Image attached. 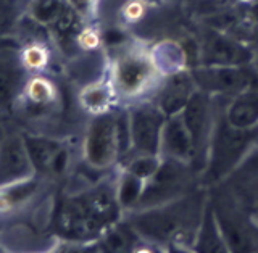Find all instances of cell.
<instances>
[{"mask_svg":"<svg viewBox=\"0 0 258 253\" xmlns=\"http://www.w3.org/2000/svg\"><path fill=\"white\" fill-rule=\"evenodd\" d=\"M116 203L118 200L103 189L68 197L56 215V232L67 239L92 237L116 218Z\"/></svg>","mask_w":258,"mask_h":253,"instance_id":"obj_1","label":"cell"},{"mask_svg":"<svg viewBox=\"0 0 258 253\" xmlns=\"http://www.w3.org/2000/svg\"><path fill=\"white\" fill-rule=\"evenodd\" d=\"M29 79V68L13 44L0 47V115L12 111Z\"/></svg>","mask_w":258,"mask_h":253,"instance_id":"obj_2","label":"cell"},{"mask_svg":"<svg viewBox=\"0 0 258 253\" xmlns=\"http://www.w3.org/2000/svg\"><path fill=\"white\" fill-rule=\"evenodd\" d=\"M37 176L28 153L24 136L5 134L0 142V189Z\"/></svg>","mask_w":258,"mask_h":253,"instance_id":"obj_3","label":"cell"},{"mask_svg":"<svg viewBox=\"0 0 258 253\" xmlns=\"http://www.w3.org/2000/svg\"><path fill=\"white\" fill-rule=\"evenodd\" d=\"M118 152L116 139V116L105 113L97 116L86 137V158L89 165L95 168L108 166L115 160Z\"/></svg>","mask_w":258,"mask_h":253,"instance_id":"obj_4","label":"cell"},{"mask_svg":"<svg viewBox=\"0 0 258 253\" xmlns=\"http://www.w3.org/2000/svg\"><path fill=\"white\" fill-rule=\"evenodd\" d=\"M36 174L60 176L67 171L70 152L60 141L44 134H23Z\"/></svg>","mask_w":258,"mask_h":253,"instance_id":"obj_5","label":"cell"},{"mask_svg":"<svg viewBox=\"0 0 258 253\" xmlns=\"http://www.w3.org/2000/svg\"><path fill=\"white\" fill-rule=\"evenodd\" d=\"M129 123L134 149L142 155H155L163 131V111L144 105L129 113Z\"/></svg>","mask_w":258,"mask_h":253,"instance_id":"obj_6","label":"cell"},{"mask_svg":"<svg viewBox=\"0 0 258 253\" xmlns=\"http://www.w3.org/2000/svg\"><path fill=\"white\" fill-rule=\"evenodd\" d=\"M56 99L58 94L52 81L44 76H34L26 81L16 105L23 103V108L20 110L29 116L40 118L53 110Z\"/></svg>","mask_w":258,"mask_h":253,"instance_id":"obj_7","label":"cell"},{"mask_svg":"<svg viewBox=\"0 0 258 253\" xmlns=\"http://www.w3.org/2000/svg\"><path fill=\"white\" fill-rule=\"evenodd\" d=\"M152 75L150 63L141 55H126L116 65V86L121 94L134 95L142 91Z\"/></svg>","mask_w":258,"mask_h":253,"instance_id":"obj_8","label":"cell"},{"mask_svg":"<svg viewBox=\"0 0 258 253\" xmlns=\"http://www.w3.org/2000/svg\"><path fill=\"white\" fill-rule=\"evenodd\" d=\"M182 121L187 128L194 150L199 149L205 141V133L208 128V99L205 94L194 92L187 100L182 113Z\"/></svg>","mask_w":258,"mask_h":253,"instance_id":"obj_9","label":"cell"},{"mask_svg":"<svg viewBox=\"0 0 258 253\" xmlns=\"http://www.w3.org/2000/svg\"><path fill=\"white\" fill-rule=\"evenodd\" d=\"M197 79L208 91L231 92L244 87L247 84L248 76L242 70L231 68V67H220V68H210L205 71H200L197 75Z\"/></svg>","mask_w":258,"mask_h":253,"instance_id":"obj_10","label":"cell"},{"mask_svg":"<svg viewBox=\"0 0 258 253\" xmlns=\"http://www.w3.org/2000/svg\"><path fill=\"white\" fill-rule=\"evenodd\" d=\"M192 95V81L187 75L179 73L168 81L165 91L161 92L160 110L165 115H176L184 110L185 103Z\"/></svg>","mask_w":258,"mask_h":253,"instance_id":"obj_11","label":"cell"},{"mask_svg":"<svg viewBox=\"0 0 258 253\" xmlns=\"http://www.w3.org/2000/svg\"><path fill=\"white\" fill-rule=\"evenodd\" d=\"M258 121V91L237 95L228 111V123L236 129H247Z\"/></svg>","mask_w":258,"mask_h":253,"instance_id":"obj_12","label":"cell"},{"mask_svg":"<svg viewBox=\"0 0 258 253\" xmlns=\"http://www.w3.org/2000/svg\"><path fill=\"white\" fill-rule=\"evenodd\" d=\"M161 137H163L165 150L176 158H187L194 152L192 139L182 118L168 121L163 126V131H161Z\"/></svg>","mask_w":258,"mask_h":253,"instance_id":"obj_13","label":"cell"},{"mask_svg":"<svg viewBox=\"0 0 258 253\" xmlns=\"http://www.w3.org/2000/svg\"><path fill=\"white\" fill-rule=\"evenodd\" d=\"M232 128V126H231ZM242 129L232 128L231 131L223 129V133L218 136V144L215 149V173L223 174V171L229 161L236 160L239 152L242 150V147L245 144V136H242L244 133H240Z\"/></svg>","mask_w":258,"mask_h":253,"instance_id":"obj_14","label":"cell"},{"mask_svg":"<svg viewBox=\"0 0 258 253\" xmlns=\"http://www.w3.org/2000/svg\"><path fill=\"white\" fill-rule=\"evenodd\" d=\"M248 60V52L242 48L239 44L228 40L224 37L215 39L208 47L207 61L218 67H231V65H240Z\"/></svg>","mask_w":258,"mask_h":253,"instance_id":"obj_15","label":"cell"},{"mask_svg":"<svg viewBox=\"0 0 258 253\" xmlns=\"http://www.w3.org/2000/svg\"><path fill=\"white\" fill-rule=\"evenodd\" d=\"M68 0H29V13L32 20L42 26L52 28L68 12Z\"/></svg>","mask_w":258,"mask_h":253,"instance_id":"obj_16","label":"cell"},{"mask_svg":"<svg viewBox=\"0 0 258 253\" xmlns=\"http://www.w3.org/2000/svg\"><path fill=\"white\" fill-rule=\"evenodd\" d=\"M142 195V179L131 174L127 171V174L121 179L119 189L116 194V200L121 207H133L136 202H139Z\"/></svg>","mask_w":258,"mask_h":253,"instance_id":"obj_17","label":"cell"},{"mask_svg":"<svg viewBox=\"0 0 258 253\" xmlns=\"http://www.w3.org/2000/svg\"><path fill=\"white\" fill-rule=\"evenodd\" d=\"M21 0H0V37H5L20 20Z\"/></svg>","mask_w":258,"mask_h":253,"instance_id":"obj_18","label":"cell"},{"mask_svg":"<svg viewBox=\"0 0 258 253\" xmlns=\"http://www.w3.org/2000/svg\"><path fill=\"white\" fill-rule=\"evenodd\" d=\"M83 107L91 111H102L108 103V92L102 86H89L81 95Z\"/></svg>","mask_w":258,"mask_h":253,"instance_id":"obj_19","label":"cell"},{"mask_svg":"<svg viewBox=\"0 0 258 253\" xmlns=\"http://www.w3.org/2000/svg\"><path fill=\"white\" fill-rule=\"evenodd\" d=\"M157 169H158V161L153 158V155H142L141 158H136L129 165V173L141 179L152 177Z\"/></svg>","mask_w":258,"mask_h":253,"instance_id":"obj_20","label":"cell"},{"mask_svg":"<svg viewBox=\"0 0 258 253\" xmlns=\"http://www.w3.org/2000/svg\"><path fill=\"white\" fill-rule=\"evenodd\" d=\"M105 245L108 250H123L126 247V237L119 231H110L105 237Z\"/></svg>","mask_w":258,"mask_h":253,"instance_id":"obj_21","label":"cell"},{"mask_svg":"<svg viewBox=\"0 0 258 253\" xmlns=\"http://www.w3.org/2000/svg\"><path fill=\"white\" fill-rule=\"evenodd\" d=\"M4 136H5V131H4V128H0V142H2Z\"/></svg>","mask_w":258,"mask_h":253,"instance_id":"obj_22","label":"cell"},{"mask_svg":"<svg viewBox=\"0 0 258 253\" xmlns=\"http://www.w3.org/2000/svg\"><path fill=\"white\" fill-rule=\"evenodd\" d=\"M5 44V37H0V47Z\"/></svg>","mask_w":258,"mask_h":253,"instance_id":"obj_23","label":"cell"},{"mask_svg":"<svg viewBox=\"0 0 258 253\" xmlns=\"http://www.w3.org/2000/svg\"><path fill=\"white\" fill-rule=\"evenodd\" d=\"M0 118H2V115H0Z\"/></svg>","mask_w":258,"mask_h":253,"instance_id":"obj_24","label":"cell"}]
</instances>
